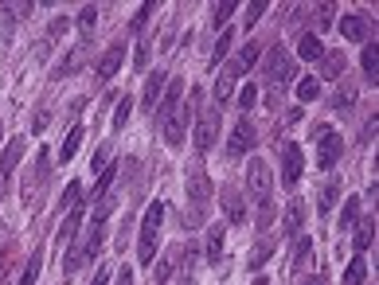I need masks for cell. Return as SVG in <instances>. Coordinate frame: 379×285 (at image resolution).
<instances>
[{"instance_id": "obj_22", "label": "cell", "mask_w": 379, "mask_h": 285, "mask_svg": "<svg viewBox=\"0 0 379 285\" xmlns=\"http://www.w3.org/2000/svg\"><path fill=\"white\" fill-rule=\"evenodd\" d=\"M320 55H325V47H320V36L305 31V36L298 39V59H305V63H317Z\"/></svg>"}, {"instance_id": "obj_18", "label": "cell", "mask_w": 379, "mask_h": 285, "mask_svg": "<svg viewBox=\"0 0 379 285\" xmlns=\"http://www.w3.org/2000/svg\"><path fill=\"white\" fill-rule=\"evenodd\" d=\"M317 63H320V74H325V79H344V71H348V59H344V51H325Z\"/></svg>"}, {"instance_id": "obj_36", "label": "cell", "mask_w": 379, "mask_h": 285, "mask_svg": "<svg viewBox=\"0 0 379 285\" xmlns=\"http://www.w3.org/2000/svg\"><path fill=\"white\" fill-rule=\"evenodd\" d=\"M118 172H121V164H110V169H102V176H98V184H94V196H106V191L113 188V180H118Z\"/></svg>"}, {"instance_id": "obj_9", "label": "cell", "mask_w": 379, "mask_h": 285, "mask_svg": "<svg viewBox=\"0 0 379 285\" xmlns=\"http://www.w3.org/2000/svg\"><path fill=\"white\" fill-rule=\"evenodd\" d=\"M254 141H258V133H254L251 117H238V125L231 129V141H227V153L231 156H246L254 149Z\"/></svg>"}, {"instance_id": "obj_1", "label": "cell", "mask_w": 379, "mask_h": 285, "mask_svg": "<svg viewBox=\"0 0 379 285\" xmlns=\"http://www.w3.org/2000/svg\"><path fill=\"white\" fill-rule=\"evenodd\" d=\"M161 223H164V204H149L141 219V234H137V258L141 266H153L156 246H161Z\"/></svg>"}, {"instance_id": "obj_45", "label": "cell", "mask_w": 379, "mask_h": 285, "mask_svg": "<svg viewBox=\"0 0 379 285\" xmlns=\"http://www.w3.org/2000/svg\"><path fill=\"white\" fill-rule=\"evenodd\" d=\"M270 223H274V204H270V199H266V204H262V207H258V227H262V231H266V227H270Z\"/></svg>"}, {"instance_id": "obj_50", "label": "cell", "mask_w": 379, "mask_h": 285, "mask_svg": "<svg viewBox=\"0 0 379 285\" xmlns=\"http://www.w3.org/2000/svg\"><path fill=\"white\" fill-rule=\"evenodd\" d=\"M305 285H328V281H325V278H320V274H313V278H309V281H305Z\"/></svg>"}, {"instance_id": "obj_39", "label": "cell", "mask_w": 379, "mask_h": 285, "mask_svg": "<svg viewBox=\"0 0 379 285\" xmlns=\"http://www.w3.org/2000/svg\"><path fill=\"white\" fill-rule=\"evenodd\" d=\"M94 24H98V8H94V4H82V12H79V28L90 36V31H94Z\"/></svg>"}, {"instance_id": "obj_26", "label": "cell", "mask_w": 379, "mask_h": 285, "mask_svg": "<svg viewBox=\"0 0 379 285\" xmlns=\"http://www.w3.org/2000/svg\"><path fill=\"white\" fill-rule=\"evenodd\" d=\"M360 63H364V74L372 79V86H375V79H379V44H375V36H372V44H364Z\"/></svg>"}, {"instance_id": "obj_20", "label": "cell", "mask_w": 379, "mask_h": 285, "mask_svg": "<svg viewBox=\"0 0 379 285\" xmlns=\"http://www.w3.org/2000/svg\"><path fill=\"white\" fill-rule=\"evenodd\" d=\"M301 227H305V204H301V199H293V204L285 207V223H282V231L290 234V239H298Z\"/></svg>"}, {"instance_id": "obj_23", "label": "cell", "mask_w": 379, "mask_h": 285, "mask_svg": "<svg viewBox=\"0 0 379 285\" xmlns=\"http://www.w3.org/2000/svg\"><path fill=\"white\" fill-rule=\"evenodd\" d=\"M79 227H82V211L75 207V211H67V219L59 223V234H55V242H59V246H67V242H75Z\"/></svg>"}, {"instance_id": "obj_37", "label": "cell", "mask_w": 379, "mask_h": 285, "mask_svg": "<svg viewBox=\"0 0 379 285\" xmlns=\"http://www.w3.org/2000/svg\"><path fill=\"white\" fill-rule=\"evenodd\" d=\"M39 266H44V254H31L28 258V266H24V274H20V285H36V278H39Z\"/></svg>"}, {"instance_id": "obj_44", "label": "cell", "mask_w": 379, "mask_h": 285, "mask_svg": "<svg viewBox=\"0 0 379 285\" xmlns=\"http://www.w3.org/2000/svg\"><path fill=\"white\" fill-rule=\"evenodd\" d=\"M254 102H258V90H254V86H243V90H238V106H243V114L251 110Z\"/></svg>"}, {"instance_id": "obj_24", "label": "cell", "mask_w": 379, "mask_h": 285, "mask_svg": "<svg viewBox=\"0 0 379 285\" xmlns=\"http://www.w3.org/2000/svg\"><path fill=\"white\" fill-rule=\"evenodd\" d=\"M235 79H238V71H235V66L227 63L223 71H219V82H216V102H219V106H223L227 98L235 94Z\"/></svg>"}, {"instance_id": "obj_13", "label": "cell", "mask_w": 379, "mask_h": 285, "mask_svg": "<svg viewBox=\"0 0 379 285\" xmlns=\"http://www.w3.org/2000/svg\"><path fill=\"white\" fill-rule=\"evenodd\" d=\"M336 28H340V36L352 39V44H368V39H372V24H368L364 16H344Z\"/></svg>"}, {"instance_id": "obj_48", "label": "cell", "mask_w": 379, "mask_h": 285, "mask_svg": "<svg viewBox=\"0 0 379 285\" xmlns=\"http://www.w3.org/2000/svg\"><path fill=\"white\" fill-rule=\"evenodd\" d=\"M113 285H133V270H129V266H121V270L113 274Z\"/></svg>"}, {"instance_id": "obj_25", "label": "cell", "mask_w": 379, "mask_h": 285, "mask_svg": "<svg viewBox=\"0 0 379 285\" xmlns=\"http://www.w3.org/2000/svg\"><path fill=\"white\" fill-rule=\"evenodd\" d=\"M274 250H278V242H274V239H262L258 246L251 250V258H246V266H251V270H258V266H266L270 258H274Z\"/></svg>"}, {"instance_id": "obj_30", "label": "cell", "mask_w": 379, "mask_h": 285, "mask_svg": "<svg viewBox=\"0 0 379 285\" xmlns=\"http://www.w3.org/2000/svg\"><path fill=\"white\" fill-rule=\"evenodd\" d=\"M368 278V262H364V254H356L348 262V270H344V285H364Z\"/></svg>"}, {"instance_id": "obj_2", "label": "cell", "mask_w": 379, "mask_h": 285, "mask_svg": "<svg viewBox=\"0 0 379 285\" xmlns=\"http://www.w3.org/2000/svg\"><path fill=\"white\" fill-rule=\"evenodd\" d=\"M102 239H106V223H90V231L79 239V246L67 254V262H63V270L67 274H79L86 262H94L98 250H102Z\"/></svg>"}, {"instance_id": "obj_8", "label": "cell", "mask_w": 379, "mask_h": 285, "mask_svg": "<svg viewBox=\"0 0 379 285\" xmlns=\"http://www.w3.org/2000/svg\"><path fill=\"white\" fill-rule=\"evenodd\" d=\"M340 153H344V141H340V133H336V129H328L325 137H317V169L320 172L336 169Z\"/></svg>"}, {"instance_id": "obj_15", "label": "cell", "mask_w": 379, "mask_h": 285, "mask_svg": "<svg viewBox=\"0 0 379 285\" xmlns=\"http://www.w3.org/2000/svg\"><path fill=\"white\" fill-rule=\"evenodd\" d=\"M372 242H375V215H360L352 246H356V254H368V250H372Z\"/></svg>"}, {"instance_id": "obj_40", "label": "cell", "mask_w": 379, "mask_h": 285, "mask_svg": "<svg viewBox=\"0 0 379 285\" xmlns=\"http://www.w3.org/2000/svg\"><path fill=\"white\" fill-rule=\"evenodd\" d=\"M129 110H133V98H121V102L113 106V129H121V125L129 121Z\"/></svg>"}, {"instance_id": "obj_14", "label": "cell", "mask_w": 379, "mask_h": 285, "mask_svg": "<svg viewBox=\"0 0 379 285\" xmlns=\"http://www.w3.org/2000/svg\"><path fill=\"white\" fill-rule=\"evenodd\" d=\"M223 211H227V219L235 223V227H238V223H246V204H243V191H238L235 184H227V188H223Z\"/></svg>"}, {"instance_id": "obj_4", "label": "cell", "mask_w": 379, "mask_h": 285, "mask_svg": "<svg viewBox=\"0 0 379 285\" xmlns=\"http://www.w3.org/2000/svg\"><path fill=\"white\" fill-rule=\"evenodd\" d=\"M219 129H223V114H219V106H208L200 117H196V149L200 153H211L216 149V141H219Z\"/></svg>"}, {"instance_id": "obj_38", "label": "cell", "mask_w": 379, "mask_h": 285, "mask_svg": "<svg viewBox=\"0 0 379 285\" xmlns=\"http://www.w3.org/2000/svg\"><path fill=\"white\" fill-rule=\"evenodd\" d=\"M298 246H293V270H301L305 266V258H309V250H313V242H309V234H298Z\"/></svg>"}, {"instance_id": "obj_10", "label": "cell", "mask_w": 379, "mask_h": 285, "mask_svg": "<svg viewBox=\"0 0 379 285\" xmlns=\"http://www.w3.org/2000/svg\"><path fill=\"white\" fill-rule=\"evenodd\" d=\"M121 55H126V44H121V39L106 47L102 59L94 63V79H98V82H110L113 74H118V66H121Z\"/></svg>"}, {"instance_id": "obj_42", "label": "cell", "mask_w": 379, "mask_h": 285, "mask_svg": "<svg viewBox=\"0 0 379 285\" xmlns=\"http://www.w3.org/2000/svg\"><path fill=\"white\" fill-rule=\"evenodd\" d=\"M227 51H231V31H223V36L216 39V51H211V66H216V63H223V59H227Z\"/></svg>"}, {"instance_id": "obj_3", "label": "cell", "mask_w": 379, "mask_h": 285, "mask_svg": "<svg viewBox=\"0 0 379 285\" xmlns=\"http://www.w3.org/2000/svg\"><path fill=\"white\" fill-rule=\"evenodd\" d=\"M196 102H200V90H196L192 98H188L184 106H176V114L164 121V141H168L172 149H184V141H188V129H192V110H196Z\"/></svg>"}, {"instance_id": "obj_27", "label": "cell", "mask_w": 379, "mask_h": 285, "mask_svg": "<svg viewBox=\"0 0 379 285\" xmlns=\"http://www.w3.org/2000/svg\"><path fill=\"white\" fill-rule=\"evenodd\" d=\"M336 196H340V180H325V188H320V196H317V211L328 215L336 207Z\"/></svg>"}, {"instance_id": "obj_17", "label": "cell", "mask_w": 379, "mask_h": 285, "mask_svg": "<svg viewBox=\"0 0 379 285\" xmlns=\"http://www.w3.org/2000/svg\"><path fill=\"white\" fill-rule=\"evenodd\" d=\"M188 196H192V204L200 207V204H208V196H211V180L203 176V169L196 164L192 169V180H188Z\"/></svg>"}, {"instance_id": "obj_34", "label": "cell", "mask_w": 379, "mask_h": 285, "mask_svg": "<svg viewBox=\"0 0 379 285\" xmlns=\"http://www.w3.org/2000/svg\"><path fill=\"white\" fill-rule=\"evenodd\" d=\"M298 98H301V102H317V98H320V82L313 79V74H305V79L298 82Z\"/></svg>"}, {"instance_id": "obj_7", "label": "cell", "mask_w": 379, "mask_h": 285, "mask_svg": "<svg viewBox=\"0 0 379 285\" xmlns=\"http://www.w3.org/2000/svg\"><path fill=\"white\" fill-rule=\"evenodd\" d=\"M301 172H305V153H301V145H293V141H285L282 145V188H298V180H301Z\"/></svg>"}, {"instance_id": "obj_29", "label": "cell", "mask_w": 379, "mask_h": 285, "mask_svg": "<svg viewBox=\"0 0 379 285\" xmlns=\"http://www.w3.org/2000/svg\"><path fill=\"white\" fill-rule=\"evenodd\" d=\"M258 55H262V47H258V44H246L243 51H238L235 59H231V66H235L238 74H246V71H251L254 63H258Z\"/></svg>"}, {"instance_id": "obj_6", "label": "cell", "mask_w": 379, "mask_h": 285, "mask_svg": "<svg viewBox=\"0 0 379 285\" xmlns=\"http://www.w3.org/2000/svg\"><path fill=\"white\" fill-rule=\"evenodd\" d=\"M266 79L278 82V86H285V82L298 79V63H293V55L285 51L282 44H274V47H270V55H266Z\"/></svg>"}, {"instance_id": "obj_16", "label": "cell", "mask_w": 379, "mask_h": 285, "mask_svg": "<svg viewBox=\"0 0 379 285\" xmlns=\"http://www.w3.org/2000/svg\"><path fill=\"white\" fill-rule=\"evenodd\" d=\"M164 82H168V74L164 71H153L149 79H145V94H141V102H145V110H156V102H161V94H164Z\"/></svg>"}, {"instance_id": "obj_11", "label": "cell", "mask_w": 379, "mask_h": 285, "mask_svg": "<svg viewBox=\"0 0 379 285\" xmlns=\"http://www.w3.org/2000/svg\"><path fill=\"white\" fill-rule=\"evenodd\" d=\"M180 94H184V79H168V82H164V94H161V102H156V121H161V125L176 114Z\"/></svg>"}, {"instance_id": "obj_32", "label": "cell", "mask_w": 379, "mask_h": 285, "mask_svg": "<svg viewBox=\"0 0 379 285\" xmlns=\"http://www.w3.org/2000/svg\"><path fill=\"white\" fill-rule=\"evenodd\" d=\"M79 199H82V184H79V180H71V184H67V191H63V199H59V211H63V215L75 211Z\"/></svg>"}, {"instance_id": "obj_47", "label": "cell", "mask_w": 379, "mask_h": 285, "mask_svg": "<svg viewBox=\"0 0 379 285\" xmlns=\"http://www.w3.org/2000/svg\"><path fill=\"white\" fill-rule=\"evenodd\" d=\"M262 12H266V0H254V4H251V8H246V28H251V24H254V20H258V16H262Z\"/></svg>"}, {"instance_id": "obj_52", "label": "cell", "mask_w": 379, "mask_h": 285, "mask_svg": "<svg viewBox=\"0 0 379 285\" xmlns=\"http://www.w3.org/2000/svg\"><path fill=\"white\" fill-rule=\"evenodd\" d=\"M254 285H270V281L266 278H254Z\"/></svg>"}, {"instance_id": "obj_19", "label": "cell", "mask_w": 379, "mask_h": 285, "mask_svg": "<svg viewBox=\"0 0 379 285\" xmlns=\"http://www.w3.org/2000/svg\"><path fill=\"white\" fill-rule=\"evenodd\" d=\"M223 223H211L208 234H203V250H208V262H219L223 258Z\"/></svg>"}, {"instance_id": "obj_46", "label": "cell", "mask_w": 379, "mask_h": 285, "mask_svg": "<svg viewBox=\"0 0 379 285\" xmlns=\"http://www.w3.org/2000/svg\"><path fill=\"white\" fill-rule=\"evenodd\" d=\"M67 28H71L67 16H55V20H51V39H63V36H67Z\"/></svg>"}, {"instance_id": "obj_41", "label": "cell", "mask_w": 379, "mask_h": 285, "mask_svg": "<svg viewBox=\"0 0 379 285\" xmlns=\"http://www.w3.org/2000/svg\"><path fill=\"white\" fill-rule=\"evenodd\" d=\"M149 55H153V39L149 36H141V44H137V71H145V66H149Z\"/></svg>"}, {"instance_id": "obj_49", "label": "cell", "mask_w": 379, "mask_h": 285, "mask_svg": "<svg viewBox=\"0 0 379 285\" xmlns=\"http://www.w3.org/2000/svg\"><path fill=\"white\" fill-rule=\"evenodd\" d=\"M106 161H110V145L98 149V156H94V172H102V169H106Z\"/></svg>"}, {"instance_id": "obj_21", "label": "cell", "mask_w": 379, "mask_h": 285, "mask_svg": "<svg viewBox=\"0 0 379 285\" xmlns=\"http://www.w3.org/2000/svg\"><path fill=\"white\" fill-rule=\"evenodd\" d=\"M313 24H317V31L336 28V4H333V0H320V4L313 8ZM317 31H313V36H317Z\"/></svg>"}, {"instance_id": "obj_31", "label": "cell", "mask_w": 379, "mask_h": 285, "mask_svg": "<svg viewBox=\"0 0 379 285\" xmlns=\"http://www.w3.org/2000/svg\"><path fill=\"white\" fill-rule=\"evenodd\" d=\"M86 51H90V47H86V44L71 47V55H67V59H63V63H59V74H75V71H79V66H82V63H86Z\"/></svg>"}, {"instance_id": "obj_5", "label": "cell", "mask_w": 379, "mask_h": 285, "mask_svg": "<svg viewBox=\"0 0 379 285\" xmlns=\"http://www.w3.org/2000/svg\"><path fill=\"white\" fill-rule=\"evenodd\" d=\"M246 191H251L258 204H266L270 191H274V176H270V164L262 156H251L246 161Z\"/></svg>"}, {"instance_id": "obj_51", "label": "cell", "mask_w": 379, "mask_h": 285, "mask_svg": "<svg viewBox=\"0 0 379 285\" xmlns=\"http://www.w3.org/2000/svg\"><path fill=\"white\" fill-rule=\"evenodd\" d=\"M176 285H196V281H192V278H188V274H184V278H180Z\"/></svg>"}, {"instance_id": "obj_28", "label": "cell", "mask_w": 379, "mask_h": 285, "mask_svg": "<svg viewBox=\"0 0 379 285\" xmlns=\"http://www.w3.org/2000/svg\"><path fill=\"white\" fill-rule=\"evenodd\" d=\"M82 125H71V133H67V141H63V149H59V164H67V161H75V153H79V145H82Z\"/></svg>"}, {"instance_id": "obj_33", "label": "cell", "mask_w": 379, "mask_h": 285, "mask_svg": "<svg viewBox=\"0 0 379 285\" xmlns=\"http://www.w3.org/2000/svg\"><path fill=\"white\" fill-rule=\"evenodd\" d=\"M360 215H364V211H360V196H352L348 204H344V211H340V231L356 227V223H360Z\"/></svg>"}, {"instance_id": "obj_35", "label": "cell", "mask_w": 379, "mask_h": 285, "mask_svg": "<svg viewBox=\"0 0 379 285\" xmlns=\"http://www.w3.org/2000/svg\"><path fill=\"white\" fill-rule=\"evenodd\" d=\"M235 8H238L235 0H223V4H219V8H211V24L227 31V20H231V16H235Z\"/></svg>"}, {"instance_id": "obj_12", "label": "cell", "mask_w": 379, "mask_h": 285, "mask_svg": "<svg viewBox=\"0 0 379 285\" xmlns=\"http://www.w3.org/2000/svg\"><path fill=\"white\" fill-rule=\"evenodd\" d=\"M24 149H28V141H24V137H12L4 145V156H0V184H4L8 176L16 172V164L24 161Z\"/></svg>"}, {"instance_id": "obj_43", "label": "cell", "mask_w": 379, "mask_h": 285, "mask_svg": "<svg viewBox=\"0 0 379 285\" xmlns=\"http://www.w3.org/2000/svg\"><path fill=\"white\" fill-rule=\"evenodd\" d=\"M172 266H176V258H161V262H156V270H153V278L156 281H168L172 278Z\"/></svg>"}]
</instances>
